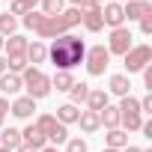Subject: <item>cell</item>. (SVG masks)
Segmentation results:
<instances>
[{"label": "cell", "instance_id": "25", "mask_svg": "<svg viewBox=\"0 0 152 152\" xmlns=\"http://www.w3.org/2000/svg\"><path fill=\"white\" fill-rule=\"evenodd\" d=\"M87 96H90V84H78L75 81L72 84V90H69V99H72V104H81V102H87Z\"/></svg>", "mask_w": 152, "mask_h": 152}, {"label": "cell", "instance_id": "3", "mask_svg": "<svg viewBox=\"0 0 152 152\" xmlns=\"http://www.w3.org/2000/svg\"><path fill=\"white\" fill-rule=\"evenodd\" d=\"M21 84H24V90H27V96L33 102H39V99H45L51 93V78L42 69H36V66H27L21 72Z\"/></svg>", "mask_w": 152, "mask_h": 152}, {"label": "cell", "instance_id": "14", "mask_svg": "<svg viewBox=\"0 0 152 152\" xmlns=\"http://www.w3.org/2000/svg\"><path fill=\"white\" fill-rule=\"evenodd\" d=\"M99 122L110 131V128H119V107H113V104H104L102 110H99Z\"/></svg>", "mask_w": 152, "mask_h": 152}, {"label": "cell", "instance_id": "12", "mask_svg": "<svg viewBox=\"0 0 152 152\" xmlns=\"http://www.w3.org/2000/svg\"><path fill=\"white\" fill-rule=\"evenodd\" d=\"M9 110H12V116H18V119H30L33 110H36V102H33L30 96H21V99H15V102L9 104Z\"/></svg>", "mask_w": 152, "mask_h": 152}, {"label": "cell", "instance_id": "16", "mask_svg": "<svg viewBox=\"0 0 152 152\" xmlns=\"http://www.w3.org/2000/svg\"><path fill=\"white\" fill-rule=\"evenodd\" d=\"M78 122H81V128H84L87 134H96V131L102 128V122H99V113H96V110H81Z\"/></svg>", "mask_w": 152, "mask_h": 152}, {"label": "cell", "instance_id": "24", "mask_svg": "<svg viewBox=\"0 0 152 152\" xmlns=\"http://www.w3.org/2000/svg\"><path fill=\"white\" fill-rule=\"evenodd\" d=\"M39 0H12L9 6V15H27V12H36Z\"/></svg>", "mask_w": 152, "mask_h": 152}, {"label": "cell", "instance_id": "33", "mask_svg": "<svg viewBox=\"0 0 152 152\" xmlns=\"http://www.w3.org/2000/svg\"><path fill=\"white\" fill-rule=\"evenodd\" d=\"M6 113H9V99H0V125H3Z\"/></svg>", "mask_w": 152, "mask_h": 152}, {"label": "cell", "instance_id": "35", "mask_svg": "<svg viewBox=\"0 0 152 152\" xmlns=\"http://www.w3.org/2000/svg\"><path fill=\"white\" fill-rule=\"evenodd\" d=\"M15 152H39V149H33V146H24V143H21V146H18Z\"/></svg>", "mask_w": 152, "mask_h": 152}, {"label": "cell", "instance_id": "42", "mask_svg": "<svg viewBox=\"0 0 152 152\" xmlns=\"http://www.w3.org/2000/svg\"><path fill=\"white\" fill-rule=\"evenodd\" d=\"M0 48H3V36H0Z\"/></svg>", "mask_w": 152, "mask_h": 152}, {"label": "cell", "instance_id": "8", "mask_svg": "<svg viewBox=\"0 0 152 152\" xmlns=\"http://www.w3.org/2000/svg\"><path fill=\"white\" fill-rule=\"evenodd\" d=\"M81 24H84L90 33H99V30L104 27V21H102V6H96V3L81 6Z\"/></svg>", "mask_w": 152, "mask_h": 152}, {"label": "cell", "instance_id": "40", "mask_svg": "<svg viewBox=\"0 0 152 152\" xmlns=\"http://www.w3.org/2000/svg\"><path fill=\"white\" fill-rule=\"evenodd\" d=\"M104 152H122V149H110V146H107V149H104Z\"/></svg>", "mask_w": 152, "mask_h": 152}, {"label": "cell", "instance_id": "23", "mask_svg": "<svg viewBox=\"0 0 152 152\" xmlns=\"http://www.w3.org/2000/svg\"><path fill=\"white\" fill-rule=\"evenodd\" d=\"M107 146H110V149H125V146H128V134H125L122 128H110V131H107Z\"/></svg>", "mask_w": 152, "mask_h": 152}, {"label": "cell", "instance_id": "2", "mask_svg": "<svg viewBox=\"0 0 152 152\" xmlns=\"http://www.w3.org/2000/svg\"><path fill=\"white\" fill-rule=\"evenodd\" d=\"M48 57H51V63L57 66V72H72L78 63H84L87 45H84V39H78V36L63 33V36H57L54 45L48 48Z\"/></svg>", "mask_w": 152, "mask_h": 152}, {"label": "cell", "instance_id": "34", "mask_svg": "<svg viewBox=\"0 0 152 152\" xmlns=\"http://www.w3.org/2000/svg\"><path fill=\"white\" fill-rule=\"evenodd\" d=\"M69 3H72L75 9H81V6H87V3H90V0H69Z\"/></svg>", "mask_w": 152, "mask_h": 152}, {"label": "cell", "instance_id": "19", "mask_svg": "<svg viewBox=\"0 0 152 152\" xmlns=\"http://www.w3.org/2000/svg\"><path fill=\"white\" fill-rule=\"evenodd\" d=\"M104 104H110V102H107V93H104V90H90V96H87V110H96V113H99Z\"/></svg>", "mask_w": 152, "mask_h": 152}, {"label": "cell", "instance_id": "31", "mask_svg": "<svg viewBox=\"0 0 152 152\" xmlns=\"http://www.w3.org/2000/svg\"><path fill=\"white\" fill-rule=\"evenodd\" d=\"M140 33H143V36L152 33V12H146V15L140 18Z\"/></svg>", "mask_w": 152, "mask_h": 152}, {"label": "cell", "instance_id": "6", "mask_svg": "<svg viewBox=\"0 0 152 152\" xmlns=\"http://www.w3.org/2000/svg\"><path fill=\"white\" fill-rule=\"evenodd\" d=\"M84 63H87V72L93 75V78H99V75H104V69H107V63H110V54H107L104 45H93V48H87Z\"/></svg>", "mask_w": 152, "mask_h": 152}, {"label": "cell", "instance_id": "27", "mask_svg": "<svg viewBox=\"0 0 152 152\" xmlns=\"http://www.w3.org/2000/svg\"><path fill=\"white\" fill-rule=\"evenodd\" d=\"M15 27H18V18L15 15H9V12H3V15H0V36H12L15 33Z\"/></svg>", "mask_w": 152, "mask_h": 152}, {"label": "cell", "instance_id": "28", "mask_svg": "<svg viewBox=\"0 0 152 152\" xmlns=\"http://www.w3.org/2000/svg\"><path fill=\"white\" fill-rule=\"evenodd\" d=\"M42 3V15H60L63 12V0H39Z\"/></svg>", "mask_w": 152, "mask_h": 152}, {"label": "cell", "instance_id": "38", "mask_svg": "<svg viewBox=\"0 0 152 152\" xmlns=\"http://www.w3.org/2000/svg\"><path fill=\"white\" fill-rule=\"evenodd\" d=\"M39 152H57V146H45V149H39Z\"/></svg>", "mask_w": 152, "mask_h": 152}, {"label": "cell", "instance_id": "43", "mask_svg": "<svg viewBox=\"0 0 152 152\" xmlns=\"http://www.w3.org/2000/svg\"><path fill=\"white\" fill-rule=\"evenodd\" d=\"M125 3H128V0H125Z\"/></svg>", "mask_w": 152, "mask_h": 152}, {"label": "cell", "instance_id": "22", "mask_svg": "<svg viewBox=\"0 0 152 152\" xmlns=\"http://www.w3.org/2000/svg\"><path fill=\"white\" fill-rule=\"evenodd\" d=\"M45 60H48V48L42 42L27 45V63H45Z\"/></svg>", "mask_w": 152, "mask_h": 152}, {"label": "cell", "instance_id": "36", "mask_svg": "<svg viewBox=\"0 0 152 152\" xmlns=\"http://www.w3.org/2000/svg\"><path fill=\"white\" fill-rule=\"evenodd\" d=\"M0 75H6V57H0Z\"/></svg>", "mask_w": 152, "mask_h": 152}, {"label": "cell", "instance_id": "10", "mask_svg": "<svg viewBox=\"0 0 152 152\" xmlns=\"http://www.w3.org/2000/svg\"><path fill=\"white\" fill-rule=\"evenodd\" d=\"M27 39L21 36V33H12L9 39H3V48H6V60H18V57H24L27 60Z\"/></svg>", "mask_w": 152, "mask_h": 152}, {"label": "cell", "instance_id": "18", "mask_svg": "<svg viewBox=\"0 0 152 152\" xmlns=\"http://www.w3.org/2000/svg\"><path fill=\"white\" fill-rule=\"evenodd\" d=\"M113 96H119V99H125L128 96V90H131V84H128V78L125 75H110V87H107Z\"/></svg>", "mask_w": 152, "mask_h": 152}, {"label": "cell", "instance_id": "5", "mask_svg": "<svg viewBox=\"0 0 152 152\" xmlns=\"http://www.w3.org/2000/svg\"><path fill=\"white\" fill-rule=\"evenodd\" d=\"M122 60H125L128 75H131V72H143V69L152 63V48H149V45H131Z\"/></svg>", "mask_w": 152, "mask_h": 152}, {"label": "cell", "instance_id": "26", "mask_svg": "<svg viewBox=\"0 0 152 152\" xmlns=\"http://www.w3.org/2000/svg\"><path fill=\"white\" fill-rule=\"evenodd\" d=\"M119 125H125V131H140L143 116L140 113H119Z\"/></svg>", "mask_w": 152, "mask_h": 152}, {"label": "cell", "instance_id": "13", "mask_svg": "<svg viewBox=\"0 0 152 152\" xmlns=\"http://www.w3.org/2000/svg\"><path fill=\"white\" fill-rule=\"evenodd\" d=\"M21 143H24V146H33V149H45V146H48L45 134H42L36 125H27V128L21 131Z\"/></svg>", "mask_w": 152, "mask_h": 152}, {"label": "cell", "instance_id": "20", "mask_svg": "<svg viewBox=\"0 0 152 152\" xmlns=\"http://www.w3.org/2000/svg\"><path fill=\"white\" fill-rule=\"evenodd\" d=\"M72 84H75V75L72 72H57L51 78V87H57V93H69Z\"/></svg>", "mask_w": 152, "mask_h": 152}, {"label": "cell", "instance_id": "15", "mask_svg": "<svg viewBox=\"0 0 152 152\" xmlns=\"http://www.w3.org/2000/svg\"><path fill=\"white\" fill-rule=\"evenodd\" d=\"M0 90H3L6 96H15L18 90H24V84H21V78H18V75L6 72V75H0Z\"/></svg>", "mask_w": 152, "mask_h": 152}, {"label": "cell", "instance_id": "21", "mask_svg": "<svg viewBox=\"0 0 152 152\" xmlns=\"http://www.w3.org/2000/svg\"><path fill=\"white\" fill-rule=\"evenodd\" d=\"M0 146H6V149H18L21 146V131L18 128H6V131H0Z\"/></svg>", "mask_w": 152, "mask_h": 152}, {"label": "cell", "instance_id": "9", "mask_svg": "<svg viewBox=\"0 0 152 152\" xmlns=\"http://www.w3.org/2000/svg\"><path fill=\"white\" fill-rule=\"evenodd\" d=\"M102 21H104L110 30L122 27V24H125V15H122V3H113V0H107V3L102 6Z\"/></svg>", "mask_w": 152, "mask_h": 152}, {"label": "cell", "instance_id": "4", "mask_svg": "<svg viewBox=\"0 0 152 152\" xmlns=\"http://www.w3.org/2000/svg\"><path fill=\"white\" fill-rule=\"evenodd\" d=\"M33 125L45 134V140H48V143H66V140H69V128H66L54 113H42Z\"/></svg>", "mask_w": 152, "mask_h": 152}, {"label": "cell", "instance_id": "1", "mask_svg": "<svg viewBox=\"0 0 152 152\" xmlns=\"http://www.w3.org/2000/svg\"><path fill=\"white\" fill-rule=\"evenodd\" d=\"M81 24V9H66L60 15H42V12H27L24 15V27L33 30L39 39H57L63 33H69L72 27Z\"/></svg>", "mask_w": 152, "mask_h": 152}, {"label": "cell", "instance_id": "29", "mask_svg": "<svg viewBox=\"0 0 152 152\" xmlns=\"http://www.w3.org/2000/svg\"><path fill=\"white\" fill-rule=\"evenodd\" d=\"M119 113H140V102L131 99V96H125V99L119 102Z\"/></svg>", "mask_w": 152, "mask_h": 152}, {"label": "cell", "instance_id": "41", "mask_svg": "<svg viewBox=\"0 0 152 152\" xmlns=\"http://www.w3.org/2000/svg\"><path fill=\"white\" fill-rule=\"evenodd\" d=\"M0 152H12V149H6V146H0Z\"/></svg>", "mask_w": 152, "mask_h": 152}, {"label": "cell", "instance_id": "11", "mask_svg": "<svg viewBox=\"0 0 152 152\" xmlns=\"http://www.w3.org/2000/svg\"><path fill=\"white\" fill-rule=\"evenodd\" d=\"M146 12H152V3H149V0H128V3L122 6V15H125L128 21H140Z\"/></svg>", "mask_w": 152, "mask_h": 152}, {"label": "cell", "instance_id": "7", "mask_svg": "<svg viewBox=\"0 0 152 152\" xmlns=\"http://www.w3.org/2000/svg\"><path fill=\"white\" fill-rule=\"evenodd\" d=\"M131 30L128 27H116V30H110V39H107V54H119V57H125V51L131 48Z\"/></svg>", "mask_w": 152, "mask_h": 152}, {"label": "cell", "instance_id": "37", "mask_svg": "<svg viewBox=\"0 0 152 152\" xmlns=\"http://www.w3.org/2000/svg\"><path fill=\"white\" fill-rule=\"evenodd\" d=\"M125 152H143L140 146H125Z\"/></svg>", "mask_w": 152, "mask_h": 152}, {"label": "cell", "instance_id": "32", "mask_svg": "<svg viewBox=\"0 0 152 152\" xmlns=\"http://www.w3.org/2000/svg\"><path fill=\"white\" fill-rule=\"evenodd\" d=\"M140 113H152V93H146L140 99Z\"/></svg>", "mask_w": 152, "mask_h": 152}, {"label": "cell", "instance_id": "17", "mask_svg": "<svg viewBox=\"0 0 152 152\" xmlns=\"http://www.w3.org/2000/svg\"><path fill=\"white\" fill-rule=\"evenodd\" d=\"M78 116H81V110H78V104H72V102H66V104H60V107H57V119H60L63 125L78 122Z\"/></svg>", "mask_w": 152, "mask_h": 152}, {"label": "cell", "instance_id": "30", "mask_svg": "<svg viewBox=\"0 0 152 152\" xmlns=\"http://www.w3.org/2000/svg\"><path fill=\"white\" fill-rule=\"evenodd\" d=\"M66 152H87V140H81V137L66 140Z\"/></svg>", "mask_w": 152, "mask_h": 152}, {"label": "cell", "instance_id": "39", "mask_svg": "<svg viewBox=\"0 0 152 152\" xmlns=\"http://www.w3.org/2000/svg\"><path fill=\"white\" fill-rule=\"evenodd\" d=\"M90 3H96V6H104V3H107V0H90Z\"/></svg>", "mask_w": 152, "mask_h": 152}]
</instances>
